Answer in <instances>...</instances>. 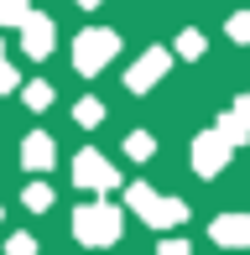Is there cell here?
Returning <instances> with one entry per match:
<instances>
[{
    "mask_svg": "<svg viewBox=\"0 0 250 255\" xmlns=\"http://www.w3.org/2000/svg\"><path fill=\"white\" fill-rule=\"evenodd\" d=\"M110 52H115V47H110V37H105V31H99V37L78 42V68H99V63H105V57H110Z\"/></svg>",
    "mask_w": 250,
    "mask_h": 255,
    "instance_id": "obj_1",
    "label": "cell"
},
{
    "mask_svg": "<svg viewBox=\"0 0 250 255\" xmlns=\"http://www.w3.org/2000/svg\"><path fill=\"white\" fill-rule=\"evenodd\" d=\"M78 182H94V188H110V172L99 156H78Z\"/></svg>",
    "mask_w": 250,
    "mask_h": 255,
    "instance_id": "obj_2",
    "label": "cell"
},
{
    "mask_svg": "<svg viewBox=\"0 0 250 255\" xmlns=\"http://www.w3.org/2000/svg\"><path fill=\"white\" fill-rule=\"evenodd\" d=\"M26 42H31L26 52H47V42H52V26H47V21H31V31H26Z\"/></svg>",
    "mask_w": 250,
    "mask_h": 255,
    "instance_id": "obj_3",
    "label": "cell"
},
{
    "mask_svg": "<svg viewBox=\"0 0 250 255\" xmlns=\"http://www.w3.org/2000/svg\"><path fill=\"white\" fill-rule=\"evenodd\" d=\"M26 156H31V161H47V156H52V146H47V141H31V146H26Z\"/></svg>",
    "mask_w": 250,
    "mask_h": 255,
    "instance_id": "obj_4",
    "label": "cell"
}]
</instances>
